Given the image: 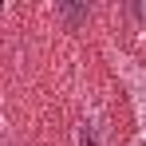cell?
<instances>
[{"label":"cell","instance_id":"cell-4","mask_svg":"<svg viewBox=\"0 0 146 146\" xmlns=\"http://www.w3.org/2000/svg\"><path fill=\"white\" fill-rule=\"evenodd\" d=\"M134 16H138V20L146 24V4H138V8H134Z\"/></svg>","mask_w":146,"mask_h":146},{"label":"cell","instance_id":"cell-3","mask_svg":"<svg viewBox=\"0 0 146 146\" xmlns=\"http://www.w3.org/2000/svg\"><path fill=\"white\" fill-rule=\"evenodd\" d=\"M55 16L67 20V28H75V24H83V20L91 16V8H87V4H55Z\"/></svg>","mask_w":146,"mask_h":146},{"label":"cell","instance_id":"cell-2","mask_svg":"<svg viewBox=\"0 0 146 146\" xmlns=\"http://www.w3.org/2000/svg\"><path fill=\"white\" fill-rule=\"evenodd\" d=\"M111 138V130H107V119H103V111H87V115H79L75 119V130H71V142L75 146H107Z\"/></svg>","mask_w":146,"mask_h":146},{"label":"cell","instance_id":"cell-5","mask_svg":"<svg viewBox=\"0 0 146 146\" xmlns=\"http://www.w3.org/2000/svg\"><path fill=\"white\" fill-rule=\"evenodd\" d=\"M8 146H16V142H8Z\"/></svg>","mask_w":146,"mask_h":146},{"label":"cell","instance_id":"cell-1","mask_svg":"<svg viewBox=\"0 0 146 146\" xmlns=\"http://www.w3.org/2000/svg\"><path fill=\"white\" fill-rule=\"evenodd\" d=\"M111 59H115V71L122 75L126 91H130V103H134V122H138V138L146 142V67L130 63L122 51L111 48Z\"/></svg>","mask_w":146,"mask_h":146}]
</instances>
